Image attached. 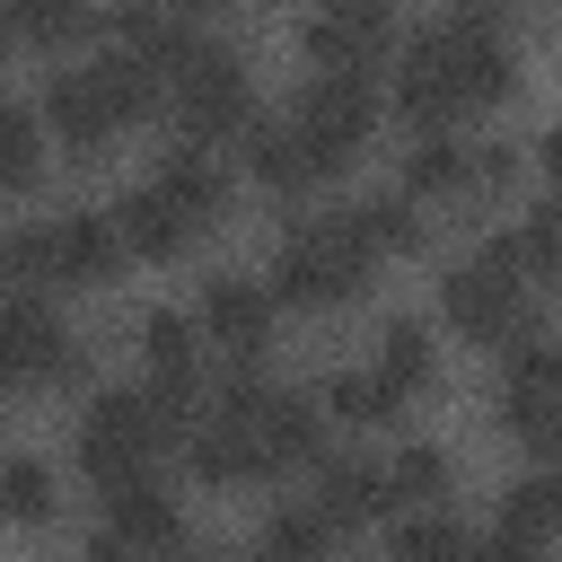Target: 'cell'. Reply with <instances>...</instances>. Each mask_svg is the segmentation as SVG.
I'll list each match as a JSON object with an SVG mask.
<instances>
[{
    "label": "cell",
    "mask_w": 562,
    "mask_h": 562,
    "mask_svg": "<svg viewBox=\"0 0 562 562\" xmlns=\"http://www.w3.org/2000/svg\"><path fill=\"white\" fill-rule=\"evenodd\" d=\"M97 536L140 553V562H176L184 553V501L158 483V474H123V483H97Z\"/></svg>",
    "instance_id": "cell-14"
},
{
    "label": "cell",
    "mask_w": 562,
    "mask_h": 562,
    "mask_svg": "<svg viewBox=\"0 0 562 562\" xmlns=\"http://www.w3.org/2000/svg\"><path fill=\"white\" fill-rule=\"evenodd\" d=\"M536 176H544V193H562V123L536 132Z\"/></svg>",
    "instance_id": "cell-34"
},
{
    "label": "cell",
    "mask_w": 562,
    "mask_h": 562,
    "mask_svg": "<svg viewBox=\"0 0 562 562\" xmlns=\"http://www.w3.org/2000/svg\"><path fill=\"white\" fill-rule=\"evenodd\" d=\"M316 404H325V422H351V430H386V422H404V404H395V395L378 386V369H369V360L334 369Z\"/></svg>",
    "instance_id": "cell-28"
},
{
    "label": "cell",
    "mask_w": 562,
    "mask_h": 562,
    "mask_svg": "<svg viewBox=\"0 0 562 562\" xmlns=\"http://www.w3.org/2000/svg\"><path fill=\"white\" fill-rule=\"evenodd\" d=\"M518 176H527V149L465 132V202H457V211H492V202H509V193H518Z\"/></svg>",
    "instance_id": "cell-29"
},
{
    "label": "cell",
    "mask_w": 562,
    "mask_h": 562,
    "mask_svg": "<svg viewBox=\"0 0 562 562\" xmlns=\"http://www.w3.org/2000/svg\"><path fill=\"white\" fill-rule=\"evenodd\" d=\"M386 562H474V536L448 509H404V527L386 536Z\"/></svg>",
    "instance_id": "cell-30"
},
{
    "label": "cell",
    "mask_w": 562,
    "mask_h": 562,
    "mask_svg": "<svg viewBox=\"0 0 562 562\" xmlns=\"http://www.w3.org/2000/svg\"><path fill=\"white\" fill-rule=\"evenodd\" d=\"M439 325H457L474 351H518V342L544 334V316H536V272H527V255L509 246V228L483 237V246H465V255L439 272Z\"/></svg>",
    "instance_id": "cell-4"
},
{
    "label": "cell",
    "mask_w": 562,
    "mask_h": 562,
    "mask_svg": "<svg viewBox=\"0 0 562 562\" xmlns=\"http://www.w3.org/2000/svg\"><path fill=\"white\" fill-rule=\"evenodd\" d=\"M369 272H378V246L360 237V220H351V202H334V211H299L281 237H272V290H281V307H299V316H334V307H351L360 290H369Z\"/></svg>",
    "instance_id": "cell-5"
},
{
    "label": "cell",
    "mask_w": 562,
    "mask_h": 562,
    "mask_svg": "<svg viewBox=\"0 0 562 562\" xmlns=\"http://www.w3.org/2000/svg\"><path fill=\"white\" fill-rule=\"evenodd\" d=\"M492 430L518 439L527 457H562V369H553V342H518L501 351V378H492Z\"/></svg>",
    "instance_id": "cell-11"
},
{
    "label": "cell",
    "mask_w": 562,
    "mask_h": 562,
    "mask_svg": "<svg viewBox=\"0 0 562 562\" xmlns=\"http://www.w3.org/2000/svg\"><path fill=\"white\" fill-rule=\"evenodd\" d=\"M509 246L527 255V272H536V281H562V193L527 202V211H518V228H509Z\"/></svg>",
    "instance_id": "cell-32"
},
{
    "label": "cell",
    "mask_w": 562,
    "mask_h": 562,
    "mask_svg": "<svg viewBox=\"0 0 562 562\" xmlns=\"http://www.w3.org/2000/svg\"><path fill=\"white\" fill-rule=\"evenodd\" d=\"M114 228H123L132 263H184V255L211 237V228H202V220H193V211H184V202H176L158 176H140V184L114 202Z\"/></svg>",
    "instance_id": "cell-16"
},
{
    "label": "cell",
    "mask_w": 562,
    "mask_h": 562,
    "mask_svg": "<svg viewBox=\"0 0 562 562\" xmlns=\"http://www.w3.org/2000/svg\"><path fill=\"white\" fill-rule=\"evenodd\" d=\"M61 518V474L26 448L0 457V527H53Z\"/></svg>",
    "instance_id": "cell-25"
},
{
    "label": "cell",
    "mask_w": 562,
    "mask_h": 562,
    "mask_svg": "<svg viewBox=\"0 0 562 562\" xmlns=\"http://www.w3.org/2000/svg\"><path fill=\"white\" fill-rule=\"evenodd\" d=\"M518 97V44L501 18H430L395 44V114L404 132H465Z\"/></svg>",
    "instance_id": "cell-2"
},
{
    "label": "cell",
    "mask_w": 562,
    "mask_h": 562,
    "mask_svg": "<svg viewBox=\"0 0 562 562\" xmlns=\"http://www.w3.org/2000/svg\"><path fill=\"white\" fill-rule=\"evenodd\" d=\"M342 536L351 527H378L395 501H386V457H360V448H342V457H316V492H307Z\"/></svg>",
    "instance_id": "cell-20"
},
{
    "label": "cell",
    "mask_w": 562,
    "mask_h": 562,
    "mask_svg": "<svg viewBox=\"0 0 562 562\" xmlns=\"http://www.w3.org/2000/svg\"><path fill=\"white\" fill-rule=\"evenodd\" d=\"M149 176H158V184H167V193H176V202H184L202 228H220V220H228V193H237V176H228V158H220L211 140H167Z\"/></svg>",
    "instance_id": "cell-21"
},
{
    "label": "cell",
    "mask_w": 562,
    "mask_h": 562,
    "mask_svg": "<svg viewBox=\"0 0 562 562\" xmlns=\"http://www.w3.org/2000/svg\"><path fill=\"white\" fill-rule=\"evenodd\" d=\"M307 61H351V70H378V53L404 44V18L395 0H316L307 26H299Z\"/></svg>",
    "instance_id": "cell-15"
},
{
    "label": "cell",
    "mask_w": 562,
    "mask_h": 562,
    "mask_svg": "<svg viewBox=\"0 0 562 562\" xmlns=\"http://www.w3.org/2000/svg\"><path fill=\"white\" fill-rule=\"evenodd\" d=\"M35 114H44V132H53L70 158H105V149H114V140H132L149 114H167V79L105 44V53H88V61L44 70Z\"/></svg>",
    "instance_id": "cell-3"
},
{
    "label": "cell",
    "mask_w": 562,
    "mask_h": 562,
    "mask_svg": "<svg viewBox=\"0 0 562 562\" xmlns=\"http://www.w3.org/2000/svg\"><path fill=\"white\" fill-rule=\"evenodd\" d=\"M44 114L35 105H18V97H0V202H18V193H35L44 184Z\"/></svg>",
    "instance_id": "cell-26"
},
{
    "label": "cell",
    "mask_w": 562,
    "mask_h": 562,
    "mask_svg": "<svg viewBox=\"0 0 562 562\" xmlns=\"http://www.w3.org/2000/svg\"><path fill=\"white\" fill-rule=\"evenodd\" d=\"M79 378H88V342L53 307V290H9L0 299V395L79 386Z\"/></svg>",
    "instance_id": "cell-9"
},
{
    "label": "cell",
    "mask_w": 562,
    "mask_h": 562,
    "mask_svg": "<svg viewBox=\"0 0 562 562\" xmlns=\"http://www.w3.org/2000/svg\"><path fill=\"white\" fill-rule=\"evenodd\" d=\"M263 544H272V553H299V562H325V553L342 544V527H334L316 501H281V509L263 518Z\"/></svg>",
    "instance_id": "cell-31"
},
{
    "label": "cell",
    "mask_w": 562,
    "mask_h": 562,
    "mask_svg": "<svg viewBox=\"0 0 562 562\" xmlns=\"http://www.w3.org/2000/svg\"><path fill=\"white\" fill-rule=\"evenodd\" d=\"M281 114H290V123H299V140L316 149V167H325V176H342V167L369 149V132H378L386 97H378V70L307 61V79L290 88V105H281Z\"/></svg>",
    "instance_id": "cell-8"
},
{
    "label": "cell",
    "mask_w": 562,
    "mask_h": 562,
    "mask_svg": "<svg viewBox=\"0 0 562 562\" xmlns=\"http://www.w3.org/2000/svg\"><path fill=\"white\" fill-rule=\"evenodd\" d=\"M562 544L553 536H536V527H518V518H492L483 536H474V562H553Z\"/></svg>",
    "instance_id": "cell-33"
},
{
    "label": "cell",
    "mask_w": 562,
    "mask_h": 562,
    "mask_svg": "<svg viewBox=\"0 0 562 562\" xmlns=\"http://www.w3.org/2000/svg\"><path fill=\"white\" fill-rule=\"evenodd\" d=\"M9 44H18V9L0 0V53H9Z\"/></svg>",
    "instance_id": "cell-37"
},
{
    "label": "cell",
    "mask_w": 562,
    "mask_h": 562,
    "mask_svg": "<svg viewBox=\"0 0 562 562\" xmlns=\"http://www.w3.org/2000/svg\"><path fill=\"white\" fill-rule=\"evenodd\" d=\"M360 360L378 369V386H386L404 413H413V404L439 386V334H430L422 316H386V325L369 334V351H360Z\"/></svg>",
    "instance_id": "cell-18"
},
{
    "label": "cell",
    "mask_w": 562,
    "mask_h": 562,
    "mask_svg": "<svg viewBox=\"0 0 562 562\" xmlns=\"http://www.w3.org/2000/svg\"><path fill=\"white\" fill-rule=\"evenodd\" d=\"M448 18H509V0H448Z\"/></svg>",
    "instance_id": "cell-35"
},
{
    "label": "cell",
    "mask_w": 562,
    "mask_h": 562,
    "mask_svg": "<svg viewBox=\"0 0 562 562\" xmlns=\"http://www.w3.org/2000/svg\"><path fill=\"white\" fill-rule=\"evenodd\" d=\"M246 562H299V553H272V544L255 536V544H246Z\"/></svg>",
    "instance_id": "cell-38"
},
{
    "label": "cell",
    "mask_w": 562,
    "mask_h": 562,
    "mask_svg": "<svg viewBox=\"0 0 562 562\" xmlns=\"http://www.w3.org/2000/svg\"><path fill=\"white\" fill-rule=\"evenodd\" d=\"M123 263H132V246H123V228H114V211H44L35 228H9V281L18 290H105V281H123Z\"/></svg>",
    "instance_id": "cell-7"
},
{
    "label": "cell",
    "mask_w": 562,
    "mask_h": 562,
    "mask_svg": "<svg viewBox=\"0 0 562 562\" xmlns=\"http://www.w3.org/2000/svg\"><path fill=\"white\" fill-rule=\"evenodd\" d=\"M176 18H220V9H237V0H167Z\"/></svg>",
    "instance_id": "cell-36"
},
{
    "label": "cell",
    "mask_w": 562,
    "mask_h": 562,
    "mask_svg": "<svg viewBox=\"0 0 562 562\" xmlns=\"http://www.w3.org/2000/svg\"><path fill=\"white\" fill-rule=\"evenodd\" d=\"M316 457H325V404L299 386H272L263 369H228L184 430V465L211 492H263Z\"/></svg>",
    "instance_id": "cell-1"
},
{
    "label": "cell",
    "mask_w": 562,
    "mask_h": 562,
    "mask_svg": "<svg viewBox=\"0 0 562 562\" xmlns=\"http://www.w3.org/2000/svg\"><path fill=\"white\" fill-rule=\"evenodd\" d=\"M263 105H255V70L228 53V44H193L184 61H176V79H167V123H176V140H246V123H255Z\"/></svg>",
    "instance_id": "cell-10"
},
{
    "label": "cell",
    "mask_w": 562,
    "mask_h": 562,
    "mask_svg": "<svg viewBox=\"0 0 562 562\" xmlns=\"http://www.w3.org/2000/svg\"><path fill=\"white\" fill-rule=\"evenodd\" d=\"M237 149H246V176H255L263 193H281V202H299V193H316V184H325V167H316V149L299 140V123H290V114H255Z\"/></svg>",
    "instance_id": "cell-19"
},
{
    "label": "cell",
    "mask_w": 562,
    "mask_h": 562,
    "mask_svg": "<svg viewBox=\"0 0 562 562\" xmlns=\"http://www.w3.org/2000/svg\"><path fill=\"white\" fill-rule=\"evenodd\" d=\"M105 44L132 53V61L158 70V79H176V61H184L202 35H193V18H176L167 0H105Z\"/></svg>",
    "instance_id": "cell-17"
},
{
    "label": "cell",
    "mask_w": 562,
    "mask_h": 562,
    "mask_svg": "<svg viewBox=\"0 0 562 562\" xmlns=\"http://www.w3.org/2000/svg\"><path fill=\"white\" fill-rule=\"evenodd\" d=\"M9 9H18V44L35 53H70L105 26V0H9Z\"/></svg>",
    "instance_id": "cell-27"
},
{
    "label": "cell",
    "mask_w": 562,
    "mask_h": 562,
    "mask_svg": "<svg viewBox=\"0 0 562 562\" xmlns=\"http://www.w3.org/2000/svg\"><path fill=\"white\" fill-rule=\"evenodd\" d=\"M132 351H140V386L149 395H167L176 413H202V395H211V342H202L193 307H149L132 325Z\"/></svg>",
    "instance_id": "cell-13"
},
{
    "label": "cell",
    "mask_w": 562,
    "mask_h": 562,
    "mask_svg": "<svg viewBox=\"0 0 562 562\" xmlns=\"http://www.w3.org/2000/svg\"><path fill=\"white\" fill-rule=\"evenodd\" d=\"M193 325H202L211 360L255 369V360L272 351V334H281V290H272L263 272H211V281L193 290Z\"/></svg>",
    "instance_id": "cell-12"
},
{
    "label": "cell",
    "mask_w": 562,
    "mask_h": 562,
    "mask_svg": "<svg viewBox=\"0 0 562 562\" xmlns=\"http://www.w3.org/2000/svg\"><path fill=\"white\" fill-rule=\"evenodd\" d=\"M351 220H360V237L378 246V263H386V255H422V237H430V211H422L404 184L360 193V202H351Z\"/></svg>",
    "instance_id": "cell-24"
},
{
    "label": "cell",
    "mask_w": 562,
    "mask_h": 562,
    "mask_svg": "<svg viewBox=\"0 0 562 562\" xmlns=\"http://www.w3.org/2000/svg\"><path fill=\"white\" fill-rule=\"evenodd\" d=\"M0 281H9V228H0Z\"/></svg>",
    "instance_id": "cell-39"
},
{
    "label": "cell",
    "mask_w": 562,
    "mask_h": 562,
    "mask_svg": "<svg viewBox=\"0 0 562 562\" xmlns=\"http://www.w3.org/2000/svg\"><path fill=\"white\" fill-rule=\"evenodd\" d=\"M457 492V457L439 439H395L386 448V501L395 509H448Z\"/></svg>",
    "instance_id": "cell-23"
},
{
    "label": "cell",
    "mask_w": 562,
    "mask_h": 562,
    "mask_svg": "<svg viewBox=\"0 0 562 562\" xmlns=\"http://www.w3.org/2000/svg\"><path fill=\"white\" fill-rule=\"evenodd\" d=\"M395 184H404L422 211H457V202H465V132H413Z\"/></svg>",
    "instance_id": "cell-22"
},
{
    "label": "cell",
    "mask_w": 562,
    "mask_h": 562,
    "mask_svg": "<svg viewBox=\"0 0 562 562\" xmlns=\"http://www.w3.org/2000/svg\"><path fill=\"white\" fill-rule=\"evenodd\" d=\"M193 430V413H176L167 395H149L140 378L132 386H97L70 422V457L88 483H123V474H158V457H176Z\"/></svg>",
    "instance_id": "cell-6"
}]
</instances>
